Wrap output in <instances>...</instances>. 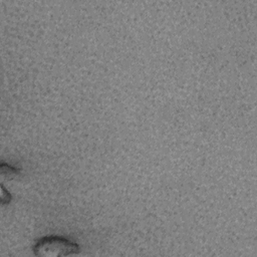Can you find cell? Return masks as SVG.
Segmentation results:
<instances>
[{
    "label": "cell",
    "instance_id": "cell-1",
    "mask_svg": "<svg viewBox=\"0 0 257 257\" xmlns=\"http://www.w3.org/2000/svg\"><path fill=\"white\" fill-rule=\"evenodd\" d=\"M32 249L38 257H63L76 255L80 251V247L75 242L54 235L40 238Z\"/></svg>",
    "mask_w": 257,
    "mask_h": 257
}]
</instances>
